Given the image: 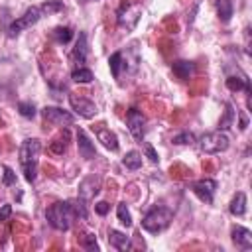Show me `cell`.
I'll use <instances>...</instances> for the list:
<instances>
[{
	"label": "cell",
	"mask_w": 252,
	"mask_h": 252,
	"mask_svg": "<svg viewBox=\"0 0 252 252\" xmlns=\"http://www.w3.org/2000/svg\"><path fill=\"white\" fill-rule=\"evenodd\" d=\"M39 152H41V142L37 138H28L20 146V165L24 171V177L28 183H33L37 177V161H39Z\"/></svg>",
	"instance_id": "cell-1"
},
{
	"label": "cell",
	"mask_w": 252,
	"mask_h": 252,
	"mask_svg": "<svg viewBox=\"0 0 252 252\" xmlns=\"http://www.w3.org/2000/svg\"><path fill=\"white\" fill-rule=\"evenodd\" d=\"M45 219L55 230H67L71 226V220L75 219V215H73L69 201H57V203L47 207Z\"/></svg>",
	"instance_id": "cell-2"
},
{
	"label": "cell",
	"mask_w": 252,
	"mask_h": 252,
	"mask_svg": "<svg viewBox=\"0 0 252 252\" xmlns=\"http://www.w3.org/2000/svg\"><path fill=\"white\" fill-rule=\"evenodd\" d=\"M171 217H173L171 209H167V207H154V209H150L144 215L142 228L148 230L150 234H159V232H163L169 226Z\"/></svg>",
	"instance_id": "cell-3"
},
{
	"label": "cell",
	"mask_w": 252,
	"mask_h": 252,
	"mask_svg": "<svg viewBox=\"0 0 252 252\" xmlns=\"http://www.w3.org/2000/svg\"><path fill=\"white\" fill-rule=\"evenodd\" d=\"M199 148L203 154H220L228 148V136L220 130L209 132L199 140Z\"/></svg>",
	"instance_id": "cell-4"
},
{
	"label": "cell",
	"mask_w": 252,
	"mask_h": 252,
	"mask_svg": "<svg viewBox=\"0 0 252 252\" xmlns=\"http://www.w3.org/2000/svg\"><path fill=\"white\" fill-rule=\"evenodd\" d=\"M142 16V4H130V2H124L118 12H116V18H118V26L120 28H126V30H134L138 20Z\"/></svg>",
	"instance_id": "cell-5"
},
{
	"label": "cell",
	"mask_w": 252,
	"mask_h": 252,
	"mask_svg": "<svg viewBox=\"0 0 252 252\" xmlns=\"http://www.w3.org/2000/svg\"><path fill=\"white\" fill-rule=\"evenodd\" d=\"M41 18V10L37 8V6H32V8H28L18 20H14L12 24H10V28H8V35L10 37H14V35H18L20 32H24V30H28V28H32L33 24H37V20Z\"/></svg>",
	"instance_id": "cell-6"
},
{
	"label": "cell",
	"mask_w": 252,
	"mask_h": 252,
	"mask_svg": "<svg viewBox=\"0 0 252 252\" xmlns=\"http://www.w3.org/2000/svg\"><path fill=\"white\" fill-rule=\"evenodd\" d=\"M41 116L47 124H53V126H63V124L69 126V124L75 122V116L71 112H67L63 108H57V106H45L41 110Z\"/></svg>",
	"instance_id": "cell-7"
},
{
	"label": "cell",
	"mask_w": 252,
	"mask_h": 252,
	"mask_svg": "<svg viewBox=\"0 0 252 252\" xmlns=\"http://www.w3.org/2000/svg\"><path fill=\"white\" fill-rule=\"evenodd\" d=\"M69 104H71V108H73L79 116H83V118H93V116L98 112L96 104L91 102V100H89L87 96H83V94L71 93V94H69Z\"/></svg>",
	"instance_id": "cell-8"
},
{
	"label": "cell",
	"mask_w": 252,
	"mask_h": 252,
	"mask_svg": "<svg viewBox=\"0 0 252 252\" xmlns=\"http://www.w3.org/2000/svg\"><path fill=\"white\" fill-rule=\"evenodd\" d=\"M189 187H191V191H193L203 203H207V205L213 203L215 191H217V181H215V179H199V181L191 183Z\"/></svg>",
	"instance_id": "cell-9"
},
{
	"label": "cell",
	"mask_w": 252,
	"mask_h": 252,
	"mask_svg": "<svg viewBox=\"0 0 252 252\" xmlns=\"http://www.w3.org/2000/svg\"><path fill=\"white\" fill-rule=\"evenodd\" d=\"M126 126H128L130 134H132L136 140H142V138H144L146 118H144V114H142L138 108H130V110L126 112Z\"/></svg>",
	"instance_id": "cell-10"
},
{
	"label": "cell",
	"mask_w": 252,
	"mask_h": 252,
	"mask_svg": "<svg viewBox=\"0 0 252 252\" xmlns=\"http://www.w3.org/2000/svg\"><path fill=\"white\" fill-rule=\"evenodd\" d=\"M93 132H94L96 140H98L106 150H110V152H116V150H118V138H116V134H114L110 128H106L104 124H96V126H93Z\"/></svg>",
	"instance_id": "cell-11"
},
{
	"label": "cell",
	"mask_w": 252,
	"mask_h": 252,
	"mask_svg": "<svg viewBox=\"0 0 252 252\" xmlns=\"http://www.w3.org/2000/svg\"><path fill=\"white\" fill-rule=\"evenodd\" d=\"M98 189H100V177L98 175H89L79 185V197H83V199L89 201L91 197H94L98 193Z\"/></svg>",
	"instance_id": "cell-12"
},
{
	"label": "cell",
	"mask_w": 252,
	"mask_h": 252,
	"mask_svg": "<svg viewBox=\"0 0 252 252\" xmlns=\"http://www.w3.org/2000/svg\"><path fill=\"white\" fill-rule=\"evenodd\" d=\"M77 146H79V154H81V158H85V159H93V158H96V150H94V146H93V142L89 140V136L85 134V130H77Z\"/></svg>",
	"instance_id": "cell-13"
},
{
	"label": "cell",
	"mask_w": 252,
	"mask_h": 252,
	"mask_svg": "<svg viewBox=\"0 0 252 252\" xmlns=\"http://www.w3.org/2000/svg\"><path fill=\"white\" fill-rule=\"evenodd\" d=\"M232 242L238 246V248H242V250H250L252 248V232L248 230V228H244V226H232Z\"/></svg>",
	"instance_id": "cell-14"
},
{
	"label": "cell",
	"mask_w": 252,
	"mask_h": 252,
	"mask_svg": "<svg viewBox=\"0 0 252 252\" xmlns=\"http://www.w3.org/2000/svg\"><path fill=\"white\" fill-rule=\"evenodd\" d=\"M171 71H173V75H175L177 79L187 81V79H191V75L195 73V63H193V61L179 59V61H175V63L171 65Z\"/></svg>",
	"instance_id": "cell-15"
},
{
	"label": "cell",
	"mask_w": 252,
	"mask_h": 252,
	"mask_svg": "<svg viewBox=\"0 0 252 252\" xmlns=\"http://www.w3.org/2000/svg\"><path fill=\"white\" fill-rule=\"evenodd\" d=\"M87 53H89V47H87V33L81 32L79 37H77V43H75V47H73V59H75V63H77V65L85 63V61H87Z\"/></svg>",
	"instance_id": "cell-16"
},
{
	"label": "cell",
	"mask_w": 252,
	"mask_h": 252,
	"mask_svg": "<svg viewBox=\"0 0 252 252\" xmlns=\"http://www.w3.org/2000/svg\"><path fill=\"white\" fill-rule=\"evenodd\" d=\"M108 242H110V246L112 248H116V250H120V252H126V250H130V238L124 234V232H120V230H110L108 232Z\"/></svg>",
	"instance_id": "cell-17"
},
{
	"label": "cell",
	"mask_w": 252,
	"mask_h": 252,
	"mask_svg": "<svg viewBox=\"0 0 252 252\" xmlns=\"http://www.w3.org/2000/svg\"><path fill=\"white\" fill-rule=\"evenodd\" d=\"M228 211H230L234 217H242V215L246 213V195H244L242 191H238V193L232 197V201H230V205H228Z\"/></svg>",
	"instance_id": "cell-18"
},
{
	"label": "cell",
	"mask_w": 252,
	"mask_h": 252,
	"mask_svg": "<svg viewBox=\"0 0 252 252\" xmlns=\"http://www.w3.org/2000/svg\"><path fill=\"white\" fill-rule=\"evenodd\" d=\"M234 116H236V110H234L232 102H226L224 104V114L219 120V130H228L232 126V122H234Z\"/></svg>",
	"instance_id": "cell-19"
},
{
	"label": "cell",
	"mask_w": 252,
	"mask_h": 252,
	"mask_svg": "<svg viewBox=\"0 0 252 252\" xmlns=\"http://www.w3.org/2000/svg\"><path fill=\"white\" fill-rule=\"evenodd\" d=\"M67 144H69V132L65 130L61 138H55L51 144H49V152L55 154V156H63L67 152Z\"/></svg>",
	"instance_id": "cell-20"
},
{
	"label": "cell",
	"mask_w": 252,
	"mask_h": 252,
	"mask_svg": "<svg viewBox=\"0 0 252 252\" xmlns=\"http://www.w3.org/2000/svg\"><path fill=\"white\" fill-rule=\"evenodd\" d=\"M217 14L222 24L230 22L232 18V0H217Z\"/></svg>",
	"instance_id": "cell-21"
},
{
	"label": "cell",
	"mask_w": 252,
	"mask_h": 252,
	"mask_svg": "<svg viewBox=\"0 0 252 252\" xmlns=\"http://www.w3.org/2000/svg\"><path fill=\"white\" fill-rule=\"evenodd\" d=\"M122 163H124L126 169H140L142 167V154L136 152V150H132V152H128L122 158Z\"/></svg>",
	"instance_id": "cell-22"
},
{
	"label": "cell",
	"mask_w": 252,
	"mask_h": 252,
	"mask_svg": "<svg viewBox=\"0 0 252 252\" xmlns=\"http://www.w3.org/2000/svg\"><path fill=\"white\" fill-rule=\"evenodd\" d=\"M69 205H71L75 217H79V219H83V220L89 217V213H87V199H83V197H79V199H71Z\"/></svg>",
	"instance_id": "cell-23"
},
{
	"label": "cell",
	"mask_w": 252,
	"mask_h": 252,
	"mask_svg": "<svg viewBox=\"0 0 252 252\" xmlns=\"http://www.w3.org/2000/svg\"><path fill=\"white\" fill-rule=\"evenodd\" d=\"M71 79H73L75 83H83V85H87V83H91V81L94 79V75H93L91 69H87V67H79V69H75V71L71 73Z\"/></svg>",
	"instance_id": "cell-24"
},
{
	"label": "cell",
	"mask_w": 252,
	"mask_h": 252,
	"mask_svg": "<svg viewBox=\"0 0 252 252\" xmlns=\"http://www.w3.org/2000/svg\"><path fill=\"white\" fill-rule=\"evenodd\" d=\"M226 87L230 89V91H246V93H250V83H248V79L246 77H228L226 79Z\"/></svg>",
	"instance_id": "cell-25"
},
{
	"label": "cell",
	"mask_w": 252,
	"mask_h": 252,
	"mask_svg": "<svg viewBox=\"0 0 252 252\" xmlns=\"http://www.w3.org/2000/svg\"><path fill=\"white\" fill-rule=\"evenodd\" d=\"M71 37H73V30L71 28H63V26H59V28H55L53 30V39L57 41V43H69L71 41Z\"/></svg>",
	"instance_id": "cell-26"
},
{
	"label": "cell",
	"mask_w": 252,
	"mask_h": 252,
	"mask_svg": "<svg viewBox=\"0 0 252 252\" xmlns=\"http://www.w3.org/2000/svg\"><path fill=\"white\" fill-rule=\"evenodd\" d=\"M39 10H41V14L51 16V14H57V12L63 10V2H61V0H47V2H43V4L39 6Z\"/></svg>",
	"instance_id": "cell-27"
},
{
	"label": "cell",
	"mask_w": 252,
	"mask_h": 252,
	"mask_svg": "<svg viewBox=\"0 0 252 252\" xmlns=\"http://www.w3.org/2000/svg\"><path fill=\"white\" fill-rule=\"evenodd\" d=\"M175 146H191V144H195L197 142V138H195V134L193 132H181V134H177V136H173V140H171Z\"/></svg>",
	"instance_id": "cell-28"
},
{
	"label": "cell",
	"mask_w": 252,
	"mask_h": 252,
	"mask_svg": "<svg viewBox=\"0 0 252 252\" xmlns=\"http://www.w3.org/2000/svg\"><path fill=\"white\" fill-rule=\"evenodd\" d=\"M116 215H118V220H120L124 226H132V215H130L126 203H118V207H116Z\"/></svg>",
	"instance_id": "cell-29"
},
{
	"label": "cell",
	"mask_w": 252,
	"mask_h": 252,
	"mask_svg": "<svg viewBox=\"0 0 252 252\" xmlns=\"http://www.w3.org/2000/svg\"><path fill=\"white\" fill-rule=\"evenodd\" d=\"M120 63H122V51L112 53L108 59V65H110V73L114 79H118V75H120Z\"/></svg>",
	"instance_id": "cell-30"
},
{
	"label": "cell",
	"mask_w": 252,
	"mask_h": 252,
	"mask_svg": "<svg viewBox=\"0 0 252 252\" xmlns=\"http://www.w3.org/2000/svg\"><path fill=\"white\" fill-rule=\"evenodd\" d=\"M18 112H20L24 118H33L37 110H35V104H33V102L24 100V102H18Z\"/></svg>",
	"instance_id": "cell-31"
},
{
	"label": "cell",
	"mask_w": 252,
	"mask_h": 252,
	"mask_svg": "<svg viewBox=\"0 0 252 252\" xmlns=\"http://www.w3.org/2000/svg\"><path fill=\"white\" fill-rule=\"evenodd\" d=\"M83 248H87V250H91V252H98V250H100L94 232H87V234L83 236Z\"/></svg>",
	"instance_id": "cell-32"
},
{
	"label": "cell",
	"mask_w": 252,
	"mask_h": 252,
	"mask_svg": "<svg viewBox=\"0 0 252 252\" xmlns=\"http://www.w3.org/2000/svg\"><path fill=\"white\" fill-rule=\"evenodd\" d=\"M2 171H4L2 183H4V185H8V187H10V185H14V183H16V173H14V169H12V167H8V165H4V167H2Z\"/></svg>",
	"instance_id": "cell-33"
},
{
	"label": "cell",
	"mask_w": 252,
	"mask_h": 252,
	"mask_svg": "<svg viewBox=\"0 0 252 252\" xmlns=\"http://www.w3.org/2000/svg\"><path fill=\"white\" fill-rule=\"evenodd\" d=\"M144 152H146V158H148L152 163H158V161H159V158H158V152H156V150H154L150 144H146V146H144Z\"/></svg>",
	"instance_id": "cell-34"
},
{
	"label": "cell",
	"mask_w": 252,
	"mask_h": 252,
	"mask_svg": "<svg viewBox=\"0 0 252 252\" xmlns=\"http://www.w3.org/2000/svg\"><path fill=\"white\" fill-rule=\"evenodd\" d=\"M94 211H96L98 215H106V213L110 211V205H108L106 201H98V203L94 205Z\"/></svg>",
	"instance_id": "cell-35"
},
{
	"label": "cell",
	"mask_w": 252,
	"mask_h": 252,
	"mask_svg": "<svg viewBox=\"0 0 252 252\" xmlns=\"http://www.w3.org/2000/svg\"><path fill=\"white\" fill-rule=\"evenodd\" d=\"M10 215H12V207H10V205H2V209H0V222L8 220Z\"/></svg>",
	"instance_id": "cell-36"
},
{
	"label": "cell",
	"mask_w": 252,
	"mask_h": 252,
	"mask_svg": "<svg viewBox=\"0 0 252 252\" xmlns=\"http://www.w3.org/2000/svg\"><path fill=\"white\" fill-rule=\"evenodd\" d=\"M79 2H93V0H79Z\"/></svg>",
	"instance_id": "cell-37"
}]
</instances>
